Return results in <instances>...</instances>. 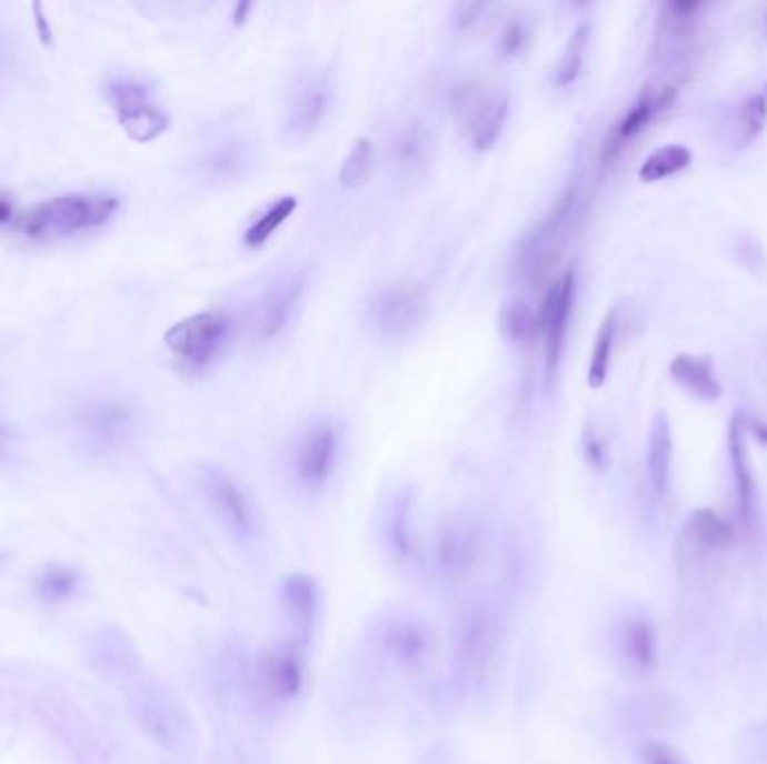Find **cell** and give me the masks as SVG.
<instances>
[{"label": "cell", "instance_id": "4fadbf2b", "mask_svg": "<svg viewBox=\"0 0 767 764\" xmlns=\"http://www.w3.org/2000/svg\"><path fill=\"white\" fill-rule=\"evenodd\" d=\"M308 290V274L297 270L275 279L256 301L253 334L261 341L279 339L292 323Z\"/></svg>", "mask_w": 767, "mask_h": 764}, {"label": "cell", "instance_id": "484cf974", "mask_svg": "<svg viewBox=\"0 0 767 764\" xmlns=\"http://www.w3.org/2000/svg\"><path fill=\"white\" fill-rule=\"evenodd\" d=\"M615 339H617V310L608 312L606 319L601 321L597 334H595V343L590 350V361H588V386L590 389H601L608 379L610 372V359H612V348H615Z\"/></svg>", "mask_w": 767, "mask_h": 764}, {"label": "cell", "instance_id": "1f68e13d", "mask_svg": "<svg viewBox=\"0 0 767 764\" xmlns=\"http://www.w3.org/2000/svg\"><path fill=\"white\" fill-rule=\"evenodd\" d=\"M249 167L247 147L240 142H225L207 158V171L216 180H233Z\"/></svg>", "mask_w": 767, "mask_h": 764}, {"label": "cell", "instance_id": "5bb4252c", "mask_svg": "<svg viewBox=\"0 0 767 764\" xmlns=\"http://www.w3.org/2000/svg\"><path fill=\"white\" fill-rule=\"evenodd\" d=\"M330 108V83L323 72L299 74L286 105V133L292 140L310 138Z\"/></svg>", "mask_w": 767, "mask_h": 764}, {"label": "cell", "instance_id": "f1b7e54d", "mask_svg": "<svg viewBox=\"0 0 767 764\" xmlns=\"http://www.w3.org/2000/svg\"><path fill=\"white\" fill-rule=\"evenodd\" d=\"M502 334L517 345H528L539 339V310L528 301H509L500 312Z\"/></svg>", "mask_w": 767, "mask_h": 764}, {"label": "cell", "instance_id": "44dd1931", "mask_svg": "<svg viewBox=\"0 0 767 764\" xmlns=\"http://www.w3.org/2000/svg\"><path fill=\"white\" fill-rule=\"evenodd\" d=\"M669 372L676 384L689 393L694 400L700 402H718L723 395L720 381L716 374V368L709 356H696V354H678L674 356Z\"/></svg>", "mask_w": 767, "mask_h": 764}, {"label": "cell", "instance_id": "d6a6232c", "mask_svg": "<svg viewBox=\"0 0 767 764\" xmlns=\"http://www.w3.org/2000/svg\"><path fill=\"white\" fill-rule=\"evenodd\" d=\"M37 594L52 603V601H63L68 599L74 587H77V572L63 565H48L34 581Z\"/></svg>", "mask_w": 767, "mask_h": 764}, {"label": "cell", "instance_id": "f35d334b", "mask_svg": "<svg viewBox=\"0 0 767 764\" xmlns=\"http://www.w3.org/2000/svg\"><path fill=\"white\" fill-rule=\"evenodd\" d=\"M12 220H19L17 209H14V202H12L8 195L0 193V227L8 224V222H12Z\"/></svg>", "mask_w": 767, "mask_h": 764}, {"label": "cell", "instance_id": "d590c367", "mask_svg": "<svg viewBox=\"0 0 767 764\" xmlns=\"http://www.w3.org/2000/svg\"><path fill=\"white\" fill-rule=\"evenodd\" d=\"M494 10H498L496 6H487V3H458L451 10V23L458 32H469L476 30L480 23L487 21V14Z\"/></svg>", "mask_w": 767, "mask_h": 764}, {"label": "cell", "instance_id": "7402d4cb", "mask_svg": "<svg viewBox=\"0 0 767 764\" xmlns=\"http://www.w3.org/2000/svg\"><path fill=\"white\" fill-rule=\"evenodd\" d=\"M509 117V99L500 92H489L474 114L462 123L471 149L489 151L498 142Z\"/></svg>", "mask_w": 767, "mask_h": 764}, {"label": "cell", "instance_id": "cb8c5ba5", "mask_svg": "<svg viewBox=\"0 0 767 764\" xmlns=\"http://www.w3.org/2000/svg\"><path fill=\"white\" fill-rule=\"evenodd\" d=\"M647 471H649V482L656 497L665 500L669 495L671 478H674V438H671V426L665 413H658L651 424Z\"/></svg>", "mask_w": 767, "mask_h": 764}, {"label": "cell", "instance_id": "ab89813d", "mask_svg": "<svg viewBox=\"0 0 767 764\" xmlns=\"http://www.w3.org/2000/svg\"><path fill=\"white\" fill-rule=\"evenodd\" d=\"M6 442H8V431H6V426H3V424H0V451H3Z\"/></svg>", "mask_w": 767, "mask_h": 764}, {"label": "cell", "instance_id": "ffe728a7", "mask_svg": "<svg viewBox=\"0 0 767 764\" xmlns=\"http://www.w3.org/2000/svg\"><path fill=\"white\" fill-rule=\"evenodd\" d=\"M436 158V138L422 119L409 121L396 140V173L405 182H418L427 175Z\"/></svg>", "mask_w": 767, "mask_h": 764}, {"label": "cell", "instance_id": "9a60e30c", "mask_svg": "<svg viewBox=\"0 0 767 764\" xmlns=\"http://www.w3.org/2000/svg\"><path fill=\"white\" fill-rule=\"evenodd\" d=\"M279 603L292 627V640L308 646L323 607V590L319 581L306 572H290L281 576Z\"/></svg>", "mask_w": 767, "mask_h": 764}, {"label": "cell", "instance_id": "2e32d148", "mask_svg": "<svg viewBox=\"0 0 767 764\" xmlns=\"http://www.w3.org/2000/svg\"><path fill=\"white\" fill-rule=\"evenodd\" d=\"M384 545L394 563L411 565L418 556V525H416V493L402 486L389 500L384 512Z\"/></svg>", "mask_w": 767, "mask_h": 764}, {"label": "cell", "instance_id": "5b68a950", "mask_svg": "<svg viewBox=\"0 0 767 764\" xmlns=\"http://www.w3.org/2000/svg\"><path fill=\"white\" fill-rule=\"evenodd\" d=\"M485 559L482 525L469 514L447 516L434 536L429 563L434 574L449 585L469 581Z\"/></svg>", "mask_w": 767, "mask_h": 764}, {"label": "cell", "instance_id": "277c9868", "mask_svg": "<svg viewBox=\"0 0 767 764\" xmlns=\"http://www.w3.org/2000/svg\"><path fill=\"white\" fill-rule=\"evenodd\" d=\"M200 491L216 521L236 543H251L263 530L261 509L251 491L222 466H202L198 475Z\"/></svg>", "mask_w": 767, "mask_h": 764}, {"label": "cell", "instance_id": "e0dca14e", "mask_svg": "<svg viewBox=\"0 0 767 764\" xmlns=\"http://www.w3.org/2000/svg\"><path fill=\"white\" fill-rule=\"evenodd\" d=\"M671 99H674V88H663V90H654L649 86L643 88V92L637 94L632 105L615 123V129L606 138L604 147H601L604 164H610L635 138H639V133H643L647 125L656 119L658 110L669 105Z\"/></svg>", "mask_w": 767, "mask_h": 764}, {"label": "cell", "instance_id": "4316f807", "mask_svg": "<svg viewBox=\"0 0 767 764\" xmlns=\"http://www.w3.org/2000/svg\"><path fill=\"white\" fill-rule=\"evenodd\" d=\"M299 200L295 195H283L277 202H272L259 218H256L242 233V240L249 249L263 247L297 211Z\"/></svg>", "mask_w": 767, "mask_h": 764}, {"label": "cell", "instance_id": "8fae6325", "mask_svg": "<svg viewBox=\"0 0 767 764\" xmlns=\"http://www.w3.org/2000/svg\"><path fill=\"white\" fill-rule=\"evenodd\" d=\"M108 99L121 129L136 142H153L169 129L167 112L153 101L151 90L131 77H117L108 83Z\"/></svg>", "mask_w": 767, "mask_h": 764}, {"label": "cell", "instance_id": "d6986e66", "mask_svg": "<svg viewBox=\"0 0 767 764\" xmlns=\"http://www.w3.org/2000/svg\"><path fill=\"white\" fill-rule=\"evenodd\" d=\"M729 458L736 480V495H738V512L740 523L747 536L758 534V493H756V478L747 453V438L743 415L736 413L729 426Z\"/></svg>", "mask_w": 767, "mask_h": 764}, {"label": "cell", "instance_id": "f546056e", "mask_svg": "<svg viewBox=\"0 0 767 764\" xmlns=\"http://www.w3.org/2000/svg\"><path fill=\"white\" fill-rule=\"evenodd\" d=\"M691 164V151L687 147L680 144H671V147H663L658 151H654L645 164L639 167L637 175L643 182L654 184V182H663L667 178H674L676 173L685 171Z\"/></svg>", "mask_w": 767, "mask_h": 764}, {"label": "cell", "instance_id": "603a6c76", "mask_svg": "<svg viewBox=\"0 0 767 764\" xmlns=\"http://www.w3.org/2000/svg\"><path fill=\"white\" fill-rule=\"evenodd\" d=\"M619 651L626 664L649 673L658 662V632L647 616H628L619 630Z\"/></svg>", "mask_w": 767, "mask_h": 764}, {"label": "cell", "instance_id": "836d02e7", "mask_svg": "<svg viewBox=\"0 0 767 764\" xmlns=\"http://www.w3.org/2000/svg\"><path fill=\"white\" fill-rule=\"evenodd\" d=\"M767 121V97L763 92L745 99L738 110V129L743 133V142H751Z\"/></svg>", "mask_w": 767, "mask_h": 764}, {"label": "cell", "instance_id": "d4e9b609", "mask_svg": "<svg viewBox=\"0 0 767 764\" xmlns=\"http://www.w3.org/2000/svg\"><path fill=\"white\" fill-rule=\"evenodd\" d=\"M685 534L694 547L723 550L734 543V527L711 509H698L687 521Z\"/></svg>", "mask_w": 767, "mask_h": 764}, {"label": "cell", "instance_id": "7c38bea8", "mask_svg": "<svg viewBox=\"0 0 767 764\" xmlns=\"http://www.w3.org/2000/svg\"><path fill=\"white\" fill-rule=\"evenodd\" d=\"M575 272H566L557 281L550 283L546 299L539 308V336L544 341V370H546V381L548 386L555 384L564 348H566V336H568V325L572 316V305H575Z\"/></svg>", "mask_w": 767, "mask_h": 764}, {"label": "cell", "instance_id": "74e56055", "mask_svg": "<svg viewBox=\"0 0 767 764\" xmlns=\"http://www.w3.org/2000/svg\"><path fill=\"white\" fill-rule=\"evenodd\" d=\"M581 446H584V458H586V462L595 469V471H606V466H608V449H606V444H604V440L592 431V429H586L584 431V442H581Z\"/></svg>", "mask_w": 767, "mask_h": 764}, {"label": "cell", "instance_id": "9c48e42d", "mask_svg": "<svg viewBox=\"0 0 767 764\" xmlns=\"http://www.w3.org/2000/svg\"><path fill=\"white\" fill-rule=\"evenodd\" d=\"M231 339V319L220 310H207L178 321L167 330V348L189 368L209 365Z\"/></svg>", "mask_w": 767, "mask_h": 764}, {"label": "cell", "instance_id": "30bf717a", "mask_svg": "<svg viewBox=\"0 0 767 764\" xmlns=\"http://www.w3.org/2000/svg\"><path fill=\"white\" fill-rule=\"evenodd\" d=\"M427 308L429 299L418 283L394 281L372 292L368 319L381 336L405 339L425 321Z\"/></svg>", "mask_w": 767, "mask_h": 764}, {"label": "cell", "instance_id": "83f0119b", "mask_svg": "<svg viewBox=\"0 0 767 764\" xmlns=\"http://www.w3.org/2000/svg\"><path fill=\"white\" fill-rule=\"evenodd\" d=\"M588 43H590V28H588V23H579L575 28V32L570 34L568 43L564 46L557 63H555L552 83L557 88H570L579 79V74L584 70Z\"/></svg>", "mask_w": 767, "mask_h": 764}, {"label": "cell", "instance_id": "8d00e7d4", "mask_svg": "<svg viewBox=\"0 0 767 764\" xmlns=\"http://www.w3.org/2000/svg\"><path fill=\"white\" fill-rule=\"evenodd\" d=\"M639 762L643 764H685L683 755L674 746H669L665 742H656V740H649L639 746Z\"/></svg>", "mask_w": 767, "mask_h": 764}, {"label": "cell", "instance_id": "ba28073f", "mask_svg": "<svg viewBox=\"0 0 767 764\" xmlns=\"http://www.w3.org/2000/svg\"><path fill=\"white\" fill-rule=\"evenodd\" d=\"M341 458V426L332 418L310 422L292 449V473L301 489L321 491L335 475Z\"/></svg>", "mask_w": 767, "mask_h": 764}, {"label": "cell", "instance_id": "6da1fadb", "mask_svg": "<svg viewBox=\"0 0 767 764\" xmlns=\"http://www.w3.org/2000/svg\"><path fill=\"white\" fill-rule=\"evenodd\" d=\"M507 649V614L485 594L467 599L454 619V657L469 684H487L500 668Z\"/></svg>", "mask_w": 767, "mask_h": 764}, {"label": "cell", "instance_id": "3957f363", "mask_svg": "<svg viewBox=\"0 0 767 764\" xmlns=\"http://www.w3.org/2000/svg\"><path fill=\"white\" fill-rule=\"evenodd\" d=\"M119 200L112 195H59L19 215V227L34 240H57L97 229L110 220Z\"/></svg>", "mask_w": 767, "mask_h": 764}, {"label": "cell", "instance_id": "8992f818", "mask_svg": "<svg viewBox=\"0 0 767 764\" xmlns=\"http://www.w3.org/2000/svg\"><path fill=\"white\" fill-rule=\"evenodd\" d=\"M577 204V187H568L555 207L524 235L517 249V272L530 283L544 281L557 265Z\"/></svg>", "mask_w": 767, "mask_h": 764}, {"label": "cell", "instance_id": "e575fe53", "mask_svg": "<svg viewBox=\"0 0 767 764\" xmlns=\"http://www.w3.org/2000/svg\"><path fill=\"white\" fill-rule=\"evenodd\" d=\"M530 43V28L515 19V21H509L502 32H500V39H498V54L500 59H515L519 57Z\"/></svg>", "mask_w": 767, "mask_h": 764}, {"label": "cell", "instance_id": "4dcf8cb0", "mask_svg": "<svg viewBox=\"0 0 767 764\" xmlns=\"http://www.w3.org/2000/svg\"><path fill=\"white\" fill-rule=\"evenodd\" d=\"M375 169V144L370 138H359L350 147L339 167V184L343 189H361Z\"/></svg>", "mask_w": 767, "mask_h": 764}, {"label": "cell", "instance_id": "ac0fdd59", "mask_svg": "<svg viewBox=\"0 0 767 764\" xmlns=\"http://www.w3.org/2000/svg\"><path fill=\"white\" fill-rule=\"evenodd\" d=\"M136 713L142 728L158 744L173 748L185 742L187 737L185 713L162 688H145L138 697Z\"/></svg>", "mask_w": 767, "mask_h": 764}, {"label": "cell", "instance_id": "52a82bcc", "mask_svg": "<svg viewBox=\"0 0 767 764\" xmlns=\"http://www.w3.org/2000/svg\"><path fill=\"white\" fill-rule=\"evenodd\" d=\"M253 691L270 704H292L297 702L308 682L306 646L292 636L270 644L256 657L251 666Z\"/></svg>", "mask_w": 767, "mask_h": 764}, {"label": "cell", "instance_id": "7a4b0ae2", "mask_svg": "<svg viewBox=\"0 0 767 764\" xmlns=\"http://www.w3.org/2000/svg\"><path fill=\"white\" fill-rule=\"evenodd\" d=\"M377 653L402 675L427 673L438 657V632L434 623L414 612H389L372 630Z\"/></svg>", "mask_w": 767, "mask_h": 764}]
</instances>
